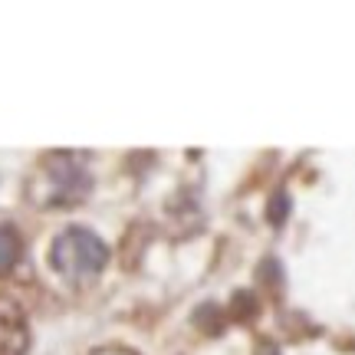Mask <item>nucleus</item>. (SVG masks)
Masks as SVG:
<instances>
[{
  "instance_id": "2",
  "label": "nucleus",
  "mask_w": 355,
  "mask_h": 355,
  "mask_svg": "<svg viewBox=\"0 0 355 355\" xmlns=\"http://www.w3.org/2000/svg\"><path fill=\"white\" fill-rule=\"evenodd\" d=\"M53 270L69 283H89L102 273L109 260V247L86 227H66L50 247Z\"/></svg>"
},
{
  "instance_id": "5",
  "label": "nucleus",
  "mask_w": 355,
  "mask_h": 355,
  "mask_svg": "<svg viewBox=\"0 0 355 355\" xmlns=\"http://www.w3.org/2000/svg\"><path fill=\"white\" fill-rule=\"evenodd\" d=\"M92 355H135V352L125 349V345H102V349H96Z\"/></svg>"
},
{
  "instance_id": "4",
  "label": "nucleus",
  "mask_w": 355,
  "mask_h": 355,
  "mask_svg": "<svg viewBox=\"0 0 355 355\" xmlns=\"http://www.w3.org/2000/svg\"><path fill=\"white\" fill-rule=\"evenodd\" d=\"M20 250H24L20 234H17L10 224H0V273L13 270V263L20 260Z\"/></svg>"
},
{
  "instance_id": "1",
  "label": "nucleus",
  "mask_w": 355,
  "mask_h": 355,
  "mask_svg": "<svg viewBox=\"0 0 355 355\" xmlns=\"http://www.w3.org/2000/svg\"><path fill=\"white\" fill-rule=\"evenodd\" d=\"M92 178L79 155L50 152L40 158L33 175L26 181V198L37 207H73L89 194Z\"/></svg>"
},
{
  "instance_id": "3",
  "label": "nucleus",
  "mask_w": 355,
  "mask_h": 355,
  "mask_svg": "<svg viewBox=\"0 0 355 355\" xmlns=\"http://www.w3.org/2000/svg\"><path fill=\"white\" fill-rule=\"evenodd\" d=\"M26 345H30V329L20 306L0 300V355H26Z\"/></svg>"
}]
</instances>
